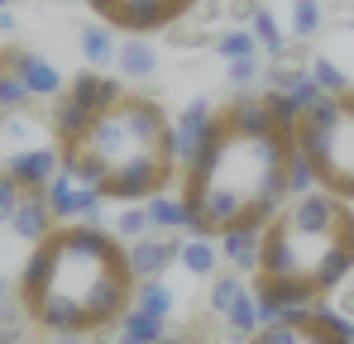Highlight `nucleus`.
I'll list each match as a JSON object with an SVG mask.
<instances>
[{
  "mask_svg": "<svg viewBox=\"0 0 354 344\" xmlns=\"http://www.w3.org/2000/svg\"><path fill=\"white\" fill-rule=\"evenodd\" d=\"M48 129L58 168L96 201H158L182 177V149L168 106L115 77H72L53 101Z\"/></svg>",
  "mask_w": 354,
  "mask_h": 344,
  "instance_id": "2",
  "label": "nucleus"
},
{
  "mask_svg": "<svg viewBox=\"0 0 354 344\" xmlns=\"http://www.w3.org/2000/svg\"><path fill=\"white\" fill-rule=\"evenodd\" d=\"M354 273V206L311 187L259 229L249 292L268 316L311 311Z\"/></svg>",
  "mask_w": 354,
  "mask_h": 344,
  "instance_id": "4",
  "label": "nucleus"
},
{
  "mask_svg": "<svg viewBox=\"0 0 354 344\" xmlns=\"http://www.w3.org/2000/svg\"><path fill=\"white\" fill-rule=\"evenodd\" d=\"M244 344H354V335L330 316V311H283L268 316Z\"/></svg>",
  "mask_w": 354,
  "mask_h": 344,
  "instance_id": "7",
  "label": "nucleus"
},
{
  "mask_svg": "<svg viewBox=\"0 0 354 344\" xmlns=\"http://www.w3.org/2000/svg\"><path fill=\"white\" fill-rule=\"evenodd\" d=\"M144 344H216V340H201V335H153Z\"/></svg>",
  "mask_w": 354,
  "mask_h": 344,
  "instance_id": "8",
  "label": "nucleus"
},
{
  "mask_svg": "<svg viewBox=\"0 0 354 344\" xmlns=\"http://www.w3.org/2000/svg\"><path fill=\"white\" fill-rule=\"evenodd\" d=\"M301 182L297 106L288 96H239L201 120L182 153L177 216L196 239H259Z\"/></svg>",
  "mask_w": 354,
  "mask_h": 344,
  "instance_id": "1",
  "label": "nucleus"
},
{
  "mask_svg": "<svg viewBox=\"0 0 354 344\" xmlns=\"http://www.w3.org/2000/svg\"><path fill=\"white\" fill-rule=\"evenodd\" d=\"M24 321L53 340H96L139 306V263L111 229L91 220H58L29 244L15 278Z\"/></svg>",
  "mask_w": 354,
  "mask_h": 344,
  "instance_id": "3",
  "label": "nucleus"
},
{
  "mask_svg": "<svg viewBox=\"0 0 354 344\" xmlns=\"http://www.w3.org/2000/svg\"><path fill=\"white\" fill-rule=\"evenodd\" d=\"M301 177L354 206V86L321 91L297 106Z\"/></svg>",
  "mask_w": 354,
  "mask_h": 344,
  "instance_id": "5",
  "label": "nucleus"
},
{
  "mask_svg": "<svg viewBox=\"0 0 354 344\" xmlns=\"http://www.w3.org/2000/svg\"><path fill=\"white\" fill-rule=\"evenodd\" d=\"M86 10L106 29L129 34V39H144V34H163V29L182 24L196 10V0H86Z\"/></svg>",
  "mask_w": 354,
  "mask_h": 344,
  "instance_id": "6",
  "label": "nucleus"
}]
</instances>
